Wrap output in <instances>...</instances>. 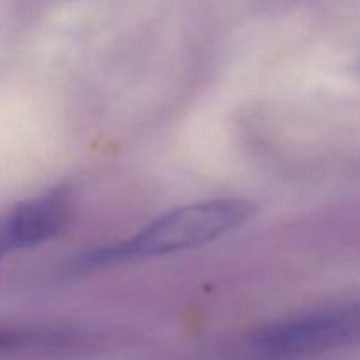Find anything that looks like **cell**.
<instances>
[{"instance_id": "6da1fadb", "label": "cell", "mask_w": 360, "mask_h": 360, "mask_svg": "<svg viewBox=\"0 0 360 360\" xmlns=\"http://www.w3.org/2000/svg\"><path fill=\"white\" fill-rule=\"evenodd\" d=\"M253 213L255 206L245 199H213L188 204L162 214L127 241L95 252V255L88 257V266L197 248L241 227Z\"/></svg>"}, {"instance_id": "7a4b0ae2", "label": "cell", "mask_w": 360, "mask_h": 360, "mask_svg": "<svg viewBox=\"0 0 360 360\" xmlns=\"http://www.w3.org/2000/svg\"><path fill=\"white\" fill-rule=\"evenodd\" d=\"M360 341V299L267 329L260 347L271 354H311Z\"/></svg>"}, {"instance_id": "3957f363", "label": "cell", "mask_w": 360, "mask_h": 360, "mask_svg": "<svg viewBox=\"0 0 360 360\" xmlns=\"http://www.w3.org/2000/svg\"><path fill=\"white\" fill-rule=\"evenodd\" d=\"M70 199L67 190L25 200L0 217V260L55 238L67 224Z\"/></svg>"}]
</instances>
